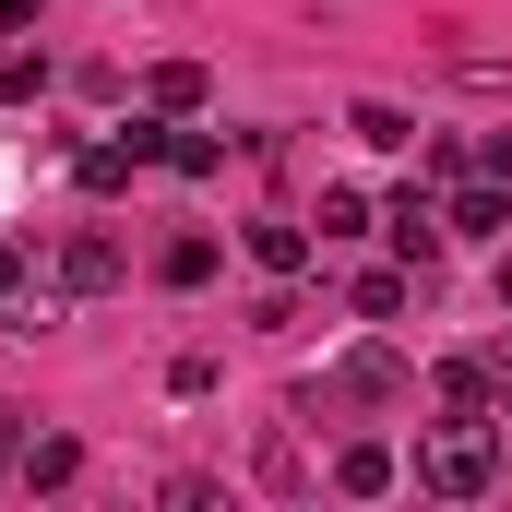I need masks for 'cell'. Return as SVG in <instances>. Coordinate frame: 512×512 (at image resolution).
Wrapping results in <instances>:
<instances>
[{
    "label": "cell",
    "mask_w": 512,
    "mask_h": 512,
    "mask_svg": "<svg viewBox=\"0 0 512 512\" xmlns=\"http://www.w3.org/2000/svg\"><path fill=\"white\" fill-rule=\"evenodd\" d=\"M501 477V417H441L429 441H417V489H441V501H477Z\"/></svg>",
    "instance_id": "6da1fadb"
},
{
    "label": "cell",
    "mask_w": 512,
    "mask_h": 512,
    "mask_svg": "<svg viewBox=\"0 0 512 512\" xmlns=\"http://www.w3.org/2000/svg\"><path fill=\"white\" fill-rule=\"evenodd\" d=\"M382 239L405 251V274H429V262H441V239H453V227H441V191H417V179H405V191L382 203Z\"/></svg>",
    "instance_id": "7a4b0ae2"
},
{
    "label": "cell",
    "mask_w": 512,
    "mask_h": 512,
    "mask_svg": "<svg viewBox=\"0 0 512 512\" xmlns=\"http://www.w3.org/2000/svg\"><path fill=\"white\" fill-rule=\"evenodd\" d=\"M334 405H405V358H393L382 334H370V346H346V358H334Z\"/></svg>",
    "instance_id": "3957f363"
},
{
    "label": "cell",
    "mask_w": 512,
    "mask_h": 512,
    "mask_svg": "<svg viewBox=\"0 0 512 512\" xmlns=\"http://www.w3.org/2000/svg\"><path fill=\"white\" fill-rule=\"evenodd\" d=\"M48 274H60L72 298H108V286H120V274H131V251H120V239H108V227H72V239H60V262H48Z\"/></svg>",
    "instance_id": "277c9868"
},
{
    "label": "cell",
    "mask_w": 512,
    "mask_h": 512,
    "mask_svg": "<svg viewBox=\"0 0 512 512\" xmlns=\"http://www.w3.org/2000/svg\"><path fill=\"white\" fill-rule=\"evenodd\" d=\"M429 393H441V417H501V370L489 358H441Z\"/></svg>",
    "instance_id": "5b68a950"
},
{
    "label": "cell",
    "mask_w": 512,
    "mask_h": 512,
    "mask_svg": "<svg viewBox=\"0 0 512 512\" xmlns=\"http://www.w3.org/2000/svg\"><path fill=\"white\" fill-rule=\"evenodd\" d=\"M84 477V441L72 429H24V465H12V489H72Z\"/></svg>",
    "instance_id": "8992f818"
},
{
    "label": "cell",
    "mask_w": 512,
    "mask_h": 512,
    "mask_svg": "<svg viewBox=\"0 0 512 512\" xmlns=\"http://www.w3.org/2000/svg\"><path fill=\"white\" fill-rule=\"evenodd\" d=\"M441 227H453V239H501V227H512V191H501V179H453Z\"/></svg>",
    "instance_id": "52a82bcc"
},
{
    "label": "cell",
    "mask_w": 512,
    "mask_h": 512,
    "mask_svg": "<svg viewBox=\"0 0 512 512\" xmlns=\"http://www.w3.org/2000/svg\"><path fill=\"white\" fill-rule=\"evenodd\" d=\"M393 477H405V465H393V441H346V453H334V489H346V501H382Z\"/></svg>",
    "instance_id": "ba28073f"
},
{
    "label": "cell",
    "mask_w": 512,
    "mask_h": 512,
    "mask_svg": "<svg viewBox=\"0 0 512 512\" xmlns=\"http://www.w3.org/2000/svg\"><path fill=\"white\" fill-rule=\"evenodd\" d=\"M131 167H143V143H131V131H108V143H84V155H72V179H84L96 203H108V191H131Z\"/></svg>",
    "instance_id": "9c48e42d"
},
{
    "label": "cell",
    "mask_w": 512,
    "mask_h": 512,
    "mask_svg": "<svg viewBox=\"0 0 512 512\" xmlns=\"http://www.w3.org/2000/svg\"><path fill=\"white\" fill-rule=\"evenodd\" d=\"M143 108H155V120H191V108H203V60H155V72H143Z\"/></svg>",
    "instance_id": "30bf717a"
},
{
    "label": "cell",
    "mask_w": 512,
    "mask_h": 512,
    "mask_svg": "<svg viewBox=\"0 0 512 512\" xmlns=\"http://www.w3.org/2000/svg\"><path fill=\"white\" fill-rule=\"evenodd\" d=\"M155 167H179V179H215V167H227V143H215V131H191V120H167V131H155Z\"/></svg>",
    "instance_id": "8fae6325"
},
{
    "label": "cell",
    "mask_w": 512,
    "mask_h": 512,
    "mask_svg": "<svg viewBox=\"0 0 512 512\" xmlns=\"http://www.w3.org/2000/svg\"><path fill=\"white\" fill-rule=\"evenodd\" d=\"M346 131H358L370 155H405V143H417V120H405L393 96H358V108H346Z\"/></svg>",
    "instance_id": "7c38bea8"
},
{
    "label": "cell",
    "mask_w": 512,
    "mask_h": 512,
    "mask_svg": "<svg viewBox=\"0 0 512 512\" xmlns=\"http://www.w3.org/2000/svg\"><path fill=\"white\" fill-rule=\"evenodd\" d=\"M251 262H262V274H310V227L262 215V227H251Z\"/></svg>",
    "instance_id": "4fadbf2b"
},
{
    "label": "cell",
    "mask_w": 512,
    "mask_h": 512,
    "mask_svg": "<svg viewBox=\"0 0 512 512\" xmlns=\"http://www.w3.org/2000/svg\"><path fill=\"white\" fill-rule=\"evenodd\" d=\"M155 274H167V286H215V239H203V227H179V239L155 251Z\"/></svg>",
    "instance_id": "5bb4252c"
},
{
    "label": "cell",
    "mask_w": 512,
    "mask_h": 512,
    "mask_svg": "<svg viewBox=\"0 0 512 512\" xmlns=\"http://www.w3.org/2000/svg\"><path fill=\"white\" fill-rule=\"evenodd\" d=\"M322 239H370V191H346V179H322V215H310Z\"/></svg>",
    "instance_id": "9a60e30c"
},
{
    "label": "cell",
    "mask_w": 512,
    "mask_h": 512,
    "mask_svg": "<svg viewBox=\"0 0 512 512\" xmlns=\"http://www.w3.org/2000/svg\"><path fill=\"white\" fill-rule=\"evenodd\" d=\"M405 286H417L405 262H393V274H358V286H346V310H358V322H393V310H405Z\"/></svg>",
    "instance_id": "2e32d148"
},
{
    "label": "cell",
    "mask_w": 512,
    "mask_h": 512,
    "mask_svg": "<svg viewBox=\"0 0 512 512\" xmlns=\"http://www.w3.org/2000/svg\"><path fill=\"white\" fill-rule=\"evenodd\" d=\"M0 96H12V108H36V96H48V60H36V48H12V60H0Z\"/></svg>",
    "instance_id": "e0dca14e"
},
{
    "label": "cell",
    "mask_w": 512,
    "mask_h": 512,
    "mask_svg": "<svg viewBox=\"0 0 512 512\" xmlns=\"http://www.w3.org/2000/svg\"><path fill=\"white\" fill-rule=\"evenodd\" d=\"M453 84H465V96H512V60H477V48H453Z\"/></svg>",
    "instance_id": "ac0fdd59"
},
{
    "label": "cell",
    "mask_w": 512,
    "mask_h": 512,
    "mask_svg": "<svg viewBox=\"0 0 512 512\" xmlns=\"http://www.w3.org/2000/svg\"><path fill=\"white\" fill-rule=\"evenodd\" d=\"M12 465H24V405H0V489H12Z\"/></svg>",
    "instance_id": "d6986e66"
},
{
    "label": "cell",
    "mask_w": 512,
    "mask_h": 512,
    "mask_svg": "<svg viewBox=\"0 0 512 512\" xmlns=\"http://www.w3.org/2000/svg\"><path fill=\"white\" fill-rule=\"evenodd\" d=\"M477 179H501V191H512V131H489V143H477Z\"/></svg>",
    "instance_id": "ffe728a7"
},
{
    "label": "cell",
    "mask_w": 512,
    "mask_h": 512,
    "mask_svg": "<svg viewBox=\"0 0 512 512\" xmlns=\"http://www.w3.org/2000/svg\"><path fill=\"white\" fill-rule=\"evenodd\" d=\"M36 12H48V0H0V36H24V24H36Z\"/></svg>",
    "instance_id": "44dd1931"
},
{
    "label": "cell",
    "mask_w": 512,
    "mask_h": 512,
    "mask_svg": "<svg viewBox=\"0 0 512 512\" xmlns=\"http://www.w3.org/2000/svg\"><path fill=\"white\" fill-rule=\"evenodd\" d=\"M0 298H24V251L12 239H0Z\"/></svg>",
    "instance_id": "7402d4cb"
},
{
    "label": "cell",
    "mask_w": 512,
    "mask_h": 512,
    "mask_svg": "<svg viewBox=\"0 0 512 512\" xmlns=\"http://www.w3.org/2000/svg\"><path fill=\"white\" fill-rule=\"evenodd\" d=\"M501 310H512V262H501Z\"/></svg>",
    "instance_id": "603a6c76"
},
{
    "label": "cell",
    "mask_w": 512,
    "mask_h": 512,
    "mask_svg": "<svg viewBox=\"0 0 512 512\" xmlns=\"http://www.w3.org/2000/svg\"><path fill=\"white\" fill-rule=\"evenodd\" d=\"M501 417H512V370H501Z\"/></svg>",
    "instance_id": "cb8c5ba5"
}]
</instances>
